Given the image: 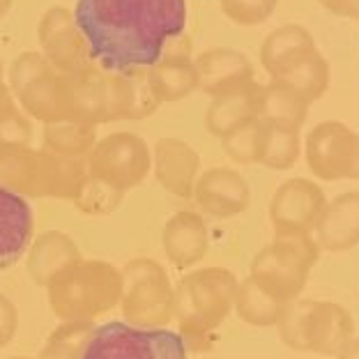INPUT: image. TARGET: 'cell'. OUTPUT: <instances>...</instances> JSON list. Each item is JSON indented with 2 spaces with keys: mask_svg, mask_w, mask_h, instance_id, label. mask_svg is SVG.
<instances>
[{
  "mask_svg": "<svg viewBox=\"0 0 359 359\" xmlns=\"http://www.w3.org/2000/svg\"><path fill=\"white\" fill-rule=\"evenodd\" d=\"M74 21L97 67L129 74L154 67L184 35L187 0H76Z\"/></svg>",
  "mask_w": 359,
  "mask_h": 359,
  "instance_id": "6da1fadb",
  "label": "cell"
},
{
  "mask_svg": "<svg viewBox=\"0 0 359 359\" xmlns=\"http://www.w3.org/2000/svg\"><path fill=\"white\" fill-rule=\"evenodd\" d=\"M318 258L320 247L313 235H276L256 256L251 279L288 304L302 295Z\"/></svg>",
  "mask_w": 359,
  "mask_h": 359,
  "instance_id": "7a4b0ae2",
  "label": "cell"
},
{
  "mask_svg": "<svg viewBox=\"0 0 359 359\" xmlns=\"http://www.w3.org/2000/svg\"><path fill=\"white\" fill-rule=\"evenodd\" d=\"M81 359H187V344L168 330L106 323L93 332Z\"/></svg>",
  "mask_w": 359,
  "mask_h": 359,
  "instance_id": "3957f363",
  "label": "cell"
},
{
  "mask_svg": "<svg viewBox=\"0 0 359 359\" xmlns=\"http://www.w3.org/2000/svg\"><path fill=\"white\" fill-rule=\"evenodd\" d=\"M39 53L62 76L76 79L97 69L88 44L74 21V12L65 5H51L37 23Z\"/></svg>",
  "mask_w": 359,
  "mask_h": 359,
  "instance_id": "277c9868",
  "label": "cell"
},
{
  "mask_svg": "<svg viewBox=\"0 0 359 359\" xmlns=\"http://www.w3.org/2000/svg\"><path fill=\"white\" fill-rule=\"evenodd\" d=\"M304 157L318 180H359V134L339 120H325L309 132Z\"/></svg>",
  "mask_w": 359,
  "mask_h": 359,
  "instance_id": "5b68a950",
  "label": "cell"
},
{
  "mask_svg": "<svg viewBox=\"0 0 359 359\" xmlns=\"http://www.w3.org/2000/svg\"><path fill=\"white\" fill-rule=\"evenodd\" d=\"M327 198L320 184L309 177H292L276 189L269 203V219L276 235H313Z\"/></svg>",
  "mask_w": 359,
  "mask_h": 359,
  "instance_id": "8992f818",
  "label": "cell"
},
{
  "mask_svg": "<svg viewBox=\"0 0 359 359\" xmlns=\"http://www.w3.org/2000/svg\"><path fill=\"white\" fill-rule=\"evenodd\" d=\"M302 353L337 357L355 339V320L346 306L327 299H302Z\"/></svg>",
  "mask_w": 359,
  "mask_h": 359,
  "instance_id": "52a82bcc",
  "label": "cell"
},
{
  "mask_svg": "<svg viewBox=\"0 0 359 359\" xmlns=\"http://www.w3.org/2000/svg\"><path fill=\"white\" fill-rule=\"evenodd\" d=\"M152 88L157 93L159 102H177L182 97L198 90V74L191 60V42L187 35L173 39L161 60L148 69Z\"/></svg>",
  "mask_w": 359,
  "mask_h": 359,
  "instance_id": "ba28073f",
  "label": "cell"
},
{
  "mask_svg": "<svg viewBox=\"0 0 359 359\" xmlns=\"http://www.w3.org/2000/svg\"><path fill=\"white\" fill-rule=\"evenodd\" d=\"M194 65L196 74H198V90H203L210 97L224 95L228 90L256 81L254 65H251L247 55L235 51V48H208L194 60Z\"/></svg>",
  "mask_w": 359,
  "mask_h": 359,
  "instance_id": "9c48e42d",
  "label": "cell"
},
{
  "mask_svg": "<svg viewBox=\"0 0 359 359\" xmlns=\"http://www.w3.org/2000/svg\"><path fill=\"white\" fill-rule=\"evenodd\" d=\"M313 238L320 251L344 254L359 244V191H344L327 201Z\"/></svg>",
  "mask_w": 359,
  "mask_h": 359,
  "instance_id": "30bf717a",
  "label": "cell"
},
{
  "mask_svg": "<svg viewBox=\"0 0 359 359\" xmlns=\"http://www.w3.org/2000/svg\"><path fill=\"white\" fill-rule=\"evenodd\" d=\"M258 102H260V86L251 81L247 86L228 90L224 95L212 97L208 109V129L219 138H226L249 122L258 120Z\"/></svg>",
  "mask_w": 359,
  "mask_h": 359,
  "instance_id": "8fae6325",
  "label": "cell"
},
{
  "mask_svg": "<svg viewBox=\"0 0 359 359\" xmlns=\"http://www.w3.org/2000/svg\"><path fill=\"white\" fill-rule=\"evenodd\" d=\"M32 235V215L19 194L0 184V269L10 267L26 251Z\"/></svg>",
  "mask_w": 359,
  "mask_h": 359,
  "instance_id": "7c38bea8",
  "label": "cell"
},
{
  "mask_svg": "<svg viewBox=\"0 0 359 359\" xmlns=\"http://www.w3.org/2000/svg\"><path fill=\"white\" fill-rule=\"evenodd\" d=\"M16 97H19V102L23 104V109H26L30 116H35L37 120H44L48 125L69 120L72 81L69 76L58 74L55 69L35 79Z\"/></svg>",
  "mask_w": 359,
  "mask_h": 359,
  "instance_id": "4fadbf2b",
  "label": "cell"
},
{
  "mask_svg": "<svg viewBox=\"0 0 359 359\" xmlns=\"http://www.w3.org/2000/svg\"><path fill=\"white\" fill-rule=\"evenodd\" d=\"M316 51V42L304 26L297 23H285V26L272 30L260 44V65L276 81L290 65H295L299 58Z\"/></svg>",
  "mask_w": 359,
  "mask_h": 359,
  "instance_id": "5bb4252c",
  "label": "cell"
},
{
  "mask_svg": "<svg viewBox=\"0 0 359 359\" xmlns=\"http://www.w3.org/2000/svg\"><path fill=\"white\" fill-rule=\"evenodd\" d=\"M198 201L212 215L233 217L249 205V187L233 168H212L198 184Z\"/></svg>",
  "mask_w": 359,
  "mask_h": 359,
  "instance_id": "9a60e30c",
  "label": "cell"
},
{
  "mask_svg": "<svg viewBox=\"0 0 359 359\" xmlns=\"http://www.w3.org/2000/svg\"><path fill=\"white\" fill-rule=\"evenodd\" d=\"M309 104L304 97H299L288 86L269 81L267 86H260L258 102V120L263 125L302 129L309 118Z\"/></svg>",
  "mask_w": 359,
  "mask_h": 359,
  "instance_id": "2e32d148",
  "label": "cell"
},
{
  "mask_svg": "<svg viewBox=\"0 0 359 359\" xmlns=\"http://www.w3.org/2000/svg\"><path fill=\"white\" fill-rule=\"evenodd\" d=\"M330 79H332L330 65L323 58V53L316 48L313 53H309L304 58H299L295 65H290V67L276 79V83L288 86L290 90H295L299 97H304V100L311 104L327 93Z\"/></svg>",
  "mask_w": 359,
  "mask_h": 359,
  "instance_id": "e0dca14e",
  "label": "cell"
},
{
  "mask_svg": "<svg viewBox=\"0 0 359 359\" xmlns=\"http://www.w3.org/2000/svg\"><path fill=\"white\" fill-rule=\"evenodd\" d=\"M95 161L104 173L136 175L148 164V152H145V145L136 136L118 134L100 145Z\"/></svg>",
  "mask_w": 359,
  "mask_h": 359,
  "instance_id": "ac0fdd59",
  "label": "cell"
},
{
  "mask_svg": "<svg viewBox=\"0 0 359 359\" xmlns=\"http://www.w3.org/2000/svg\"><path fill=\"white\" fill-rule=\"evenodd\" d=\"M299 152H302L299 129L263 125V129H260L258 157H256L258 164L274 170H288L297 164Z\"/></svg>",
  "mask_w": 359,
  "mask_h": 359,
  "instance_id": "d6986e66",
  "label": "cell"
},
{
  "mask_svg": "<svg viewBox=\"0 0 359 359\" xmlns=\"http://www.w3.org/2000/svg\"><path fill=\"white\" fill-rule=\"evenodd\" d=\"M235 304H238V311L244 320L249 325H256V327L279 325L285 309V302L274 297L272 292L265 290L263 285H258L254 279L240 285L238 295H235Z\"/></svg>",
  "mask_w": 359,
  "mask_h": 359,
  "instance_id": "ffe728a7",
  "label": "cell"
},
{
  "mask_svg": "<svg viewBox=\"0 0 359 359\" xmlns=\"http://www.w3.org/2000/svg\"><path fill=\"white\" fill-rule=\"evenodd\" d=\"M157 154L161 175H164L166 182L177 191H189L196 168H198L196 152L182 141H161Z\"/></svg>",
  "mask_w": 359,
  "mask_h": 359,
  "instance_id": "44dd1931",
  "label": "cell"
},
{
  "mask_svg": "<svg viewBox=\"0 0 359 359\" xmlns=\"http://www.w3.org/2000/svg\"><path fill=\"white\" fill-rule=\"evenodd\" d=\"M226 19L240 28H254L274 14L279 0H219Z\"/></svg>",
  "mask_w": 359,
  "mask_h": 359,
  "instance_id": "7402d4cb",
  "label": "cell"
},
{
  "mask_svg": "<svg viewBox=\"0 0 359 359\" xmlns=\"http://www.w3.org/2000/svg\"><path fill=\"white\" fill-rule=\"evenodd\" d=\"M48 145H53L60 152H81L86 150L90 141H93V129L83 122L76 120H62L48 127L46 132Z\"/></svg>",
  "mask_w": 359,
  "mask_h": 359,
  "instance_id": "603a6c76",
  "label": "cell"
},
{
  "mask_svg": "<svg viewBox=\"0 0 359 359\" xmlns=\"http://www.w3.org/2000/svg\"><path fill=\"white\" fill-rule=\"evenodd\" d=\"M51 69L53 67L39 51H23L10 65V88L19 95L23 88H28L32 81L48 74Z\"/></svg>",
  "mask_w": 359,
  "mask_h": 359,
  "instance_id": "cb8c5ba5",
  "label": "cell"
},
{
  "mask_svg": "<svg viewBox=\"0 0 359 359\" xmlns=\"http://www.w3.org/2000/svg\"><path fill=\"white\" fill-rule=\"evenodd\" d=\"M260 129H263L260 120H254V122H249V125L235 129L233 134L222 138L226 152L231 154L235 161H240V164H251V161H256L258 145H260Z\"/></svg>",
  "mask_w": 359,
  "mask_h": 359,
  "instance_id": "d4e9b609",
  "label": "cell"
},
{
  "mask_svg": "<svg viewBox=\"0 0 359 359\" xmlns=\"http://www.w3.org/2000/svg\"><path fill=\"white\" fill-rule=\"evenodd\" d=\"M129 83H132V109H129V118H143L161 104L157 93L152 88V81L148 69L141 72H129Z\"/></svg>",
  "mask_w": 359,
  "mask_h": 359,
  "instance_id": "484cf974",
  "label": "cell"
},
{
  "mask_svg": "<svg viewBox=\"0 0 359 359\" xmlns=\"http://www.w3.org/2000/svg\"><path fill=\"white\" fill-rule=\"evenodd\" d=\"M28 134H30V129H28L26 118H23L14 106H10L5 113H0V138H3V141L19 143V141H26Z\"/></svg>",
  "mask_w": 359,
  "mask_h": 359,
  "instance_id": "4316f807",
  "label": "cell"
},
{
  "mask_svg": "<svg viewBox=\"0 0 359 359\" xmlns=\"http://www.w3.org/2000/svg\"><path fill=\"white\" fill-rule=\"evenodd\" d=\"M334 16L359 21V0H318Z\"/></svg>",
  "mask_w": 359,
  "mask_h": 359,
  "instance_id": "83f0119b",
  "label": "cell"
},
{
  "mask_svg": "<svg viewBox=\"0 0 359 359\" xmlns=\"http://www.w3.org/2000/svg\"><path fill=\"white\" fill-rule=\"evenodd\" d=\"M337 359H359V337L357 339H350L348 346L337 355Z\"/></svg>",
  "mask_w": 359,
  "mask_h": 359,
  "instance_id": "f1b7e54d",
  "label": "cell"
},
{
  "mask_svg": "<svg viewBox=\"0 0 359 359\" xmlns=\"http://www.w3.org/2000/svg\"><path fill=\"white\" fill-rule=\"evenodd\" d=\"M12 3H14V0H0V19H5V16L10 14Z\"/></svg>",
  "mask_w": 359,
  "mask_h": 359,
  "instance_id": "f546056e",
  "label": "cell"
},
{
  "mask_svg": "<svg viewBox=\"0 0 359 359\" xmlns=\"http://www.w3.org/2000/svg\"><path fill=\"white\" fill-rule=\"evenodd\" d=\"M3 76H5V67H3V58H0V86L5 83V81H3Z\"/></svg>",
  "mask_w": 359,
  "mask_h": 359,
  "instance_id": "4dcf8cb0",
  "label": "cell"
}]
</instances>
